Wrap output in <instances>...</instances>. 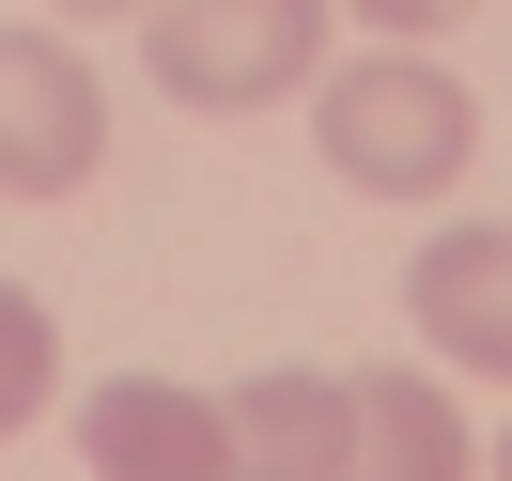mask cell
<instances>
[{
  "label": "cell",
  "instance_id": "obj_6",
  "mask_svg": "<svg viewBox=\"0 0 512 481\" xmlns=\"http://www.w3.org/2000/svg\"><path fill=\"white\" fill-rule=\"evenodd\" d=\"M218 419H233V481H342L357 373H311V357H280V373L218 388Z\"/></svg>",
  "mask_w": 512,
  "mask_h": 481
},
{
  "label": "cell",
  "instance_id": "obj_10",
  "mask_svg": "<svg viewBox=\"0 0 512 481\" xmlns=\"http://www.w3.org/2000/svg\"><path fill=\"white\" fill-rule=\"evenodd\" d=\"M47 16H63V32H109V16H140V0H47Z\"/></svg>",
  "mask_w": 512,
  "mask_h": 481
},
{
  "label": "cell",
  "instance_id": "obj_5",
  "mask_svg": "<svg viewBox=\"0 0 512 481\" xmlns=\"http://www.w3.org/2000/svg\"><path fill=\"white\" fill-rule=\"evenodd\" d=\"M404 311H419V342H435L450 373H497V388H512V233H497V218H450V233H419V264H404Z\"/></svg>",
  "mask_w": 512,
  "mask_h": 481
},
{
  "label": "cell",
  "instance_id": "obj_9",
  "mask_svg": "<svg viewBox=\"0 0 512 481\" xmlns=\"http://www.w3.org/2000/svg\"><path fill=\"white\" fill-rule=\"evenodd\" d=\"M357 16H373V47H435L450 16H481V0H357Z\"/></svg>",
  "mask_w": 512,
  "mask_h": 481
},
{
  "label": "cell",
  "instance_id": "obj_3",
  "mask_svg": "<svg viewBox=\"0 0 512 481\" xmlns=\"http://www.w3.org/2000/svg\"><path fill=\"white\" fill-rule=\"evenodd\" d=\"M109 156V78L94 47L47 16V32H0V202H78Z\"/></svg>",
  "mask_w": 512,
  "mask_h": 481
},
{
  "label": "cell",
  "instance_id": "obj_8",
  "mask_svg": "<svg viewBox=\"0 0 512 481\" xmlns=\"http://www.w3.org/2000/svg\"><path fill=\"white\" fill-rule=\"evenodd\" d=\"M47 388H63V326H47V295L0 280V435H32Z\"/></svg>",
  "mask_w": 512,
  "mask_h": 481
},
{
  "label": "cell",
  "instance_id": "obj_11",
  "mask_svg": "<svg viewBox=\"0 0 512 481\" xmlns=\"http://www.w3.org/2000/svg\"><path fill=\"white\" fill-rule=\"evenodd\" d=\"M497 481H512V435H497Z\"/></svg>",
  "mask_w": 512,
  "mask_h": 481
},
{
  "label": "cell",
  "instance_id": "obj_7",
  "mask_svg": "<svg viewBox=\"0 0 512 481\" xmlns=\"http://www.w3.org/2000/svg\"><path fill=\"white\" fill-rule=\"evenodd\" d=\"M342 481H481V435H466V404H450V373H357Z\"/></svg>",
  "mask_w": 512,
  "mask_h": 481
},
{
  "label": "cell",
  "instance_id": "obj_2",
  "mask_svg": "<svg viewBox=\"0 0 512 481\" xmlns=\"http://www.w3.org/2000/svg\"><path fill=\"white\" fill-rule=\"evenodd\" d=\"M342 0H140V78L202 125H249V109L311 94L342 47H326Z\"/></svg>",
  "mask_w": 512,
  "mask_h": 481
},
{
  "label": "cell",
  "instance_id": "obj_4",
  "mask_svg": "<svg viewBox=\"0 0 512 481\" xmlns=\"http://www.w3.org/2000/svg\"><path fill=\"white\" fill-rule=\"evenodd\" d=\"M78 466L94 481H233V419L187 373H109L78 404Z\"/></svg>",
  "mask_w": 512,
  "mask_h": 481
},
{
  "label": "cell",
  "instance_id": "obj_1",
  "mask_svg": "<svg viewBox=\"0 0 512 481\" xmlns=\"http://www.w3.org/2000/svg\"><path fill=\"white\" fill-rule=\"evenodd\" d=\"M311 140L357 202H450L466 156H481V109L435 47H357V63L311 78Z\"/></svg>",
  "mask_w": 512,
  "mask_h": 481
}]
</instances>
